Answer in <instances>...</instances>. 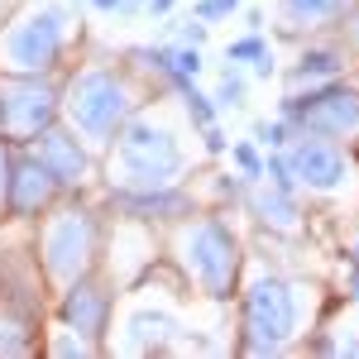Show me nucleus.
<instances>
[{"instance_id":"obj_1","label":"nucleus","mask_w":359,"mask_h":359,"mask_svg":"<svg viewBox=\"0 0 359 359\" xmlns=\"http://www.w3.org/2000/svg\"><path fill=\"white\" fill-rule=\"evenodd\" d=\"M62 43H67V5L39 0L20 20H10V29L0 34V72L39 77L62 57Z\"/></svg>"},{"instance_id":"obj_2","label":"nucleus","mask_w":359,"mask_h":359,"mask_svg":"<svg viewBox=\"0 0 359 359\" xmlns=\"http://www.w3.org/2000/svg\"><path fill=\"white\" fill-rule=\"evenodd\" d=\"M177 168H182V154H177L168 130L125 125L115 135V158H111L115 192H163V187H172Z\"/></svg>"},{"instance_id":"obj_3","label":"nucleus","mask_w":359,"mask_h":359,"mask_svg":"<svg viewBox=\"0 0 359 359\" xmlns=\"http://www.w3.org/2000/svg\"><path fill=\"white\" fill-rule=\"evenodd\" d=\"M130 111H135V96L125 77H115V67H86L67 91V120L91 144H115V135L130 125Z\"/></svg>"},{"instance_id":"obj_4","label":"nucleus","mask_w":359,"mask_h":359,"mask_svg":"<svg viewBox=\"0 0 359 359\" xmlns=\"http://www.w3.org/2000/svg\"><path fill=\"white\" fill-rule=\"evenodd\" d=\"M96 259V221L82 206H62L43 221V269L53 283L72 287L77 278H86Z\"/></svg>"},{"instance_id":"obj_5","label":"nucleus","mask_w":359,"mask_h":359,"mask_svg":"<svg viewBox=\"0 0 359 359\" xmlns=\"http://www.w3.org/2000/svg\"><path fill=\"white\" fill-rule=\"evenodd\" d=\"M297 331V297L283 278H259L245 297V350L278 355Z\"/></svg>"},{"instance_id":"obj_6","label":"nucleus","mask_w":359,"mask_h":359,"mask_svg":"<svg viewBox=\"0 0 359 359\" xmlns=\"http://www.w3.org/2000/svg\"><path fill=\"white\" fill-rule=\"evenodd\" d=\"M182 259H187L192 278L211 297H230L235 273H240V245H235V235H230L221 221L201 216V221L187 225V235H182Z\"/></svg>"},{"instance_id":"obj_7","label":"nucleus","mask_w":359,"mask_h":359,"mask_svg":"<svg viewBox=\"0 0 359 359\" xmlns=\"http://www.w3.org/2000/svg\"><path fill=\"white\" fill-rule=\"evenodd\" d=\"M53 120H57V91H53V82L5 72V82H0V135L15 139V144H29V139L43 135Z\"/></svg>"},{"instance_id":"obj_8","label":"nucleus","mask_w":359,"mask_h":359,"mask_svg":"<svg viewBox=\"0 0 359 359\" xmlns=\"http://www.w3.org/2000/svg\"><path fill=\"white\" fill-rule=\"evenodd\" d=\"M287 120H297L306 135H326V139H340V135H355L359 130V91H345V86H326V91H311L306 101H287L283 106Z\"/></svg>"},{"instance_id":"obj_9","label":"nucleus","mask_w":359,"mask_h":359,"mask_svg":"<svg viewBox=\"0 0 359 359\" xmlns=\"http://www.w3.org/2000/svg\"><path fill=\"white\" fill-rule=\"evenodd\" d=\"M283 168H287V177H297L311 192H331V187L345 182V154L326 135H302L283 154Z\"/></svg>"},{"instance_id":"obj_10","label":"nucleus","mask_w":359,"mask_h":359,"mask_svg":"<svg viewBox=\"0 0 359 359\" xmlns=\"http://www.w3.org/2000/svg\"><path fill=\"white\" fill-rule=\"evenodd\" d=\"M57 196V177L43 168V158H15L10 177H5V206L15 216H39L48 211Z\"/></svg>"},{"instance_id":"obj_11","label":"nucleus","mask_w":359,"mask_h":359,"mask_svg":"<svg viewBox=\"0 0 359 359\" xmlns=\"http://www.w3.org/2000/svg\"><path fill=\"white\" fill-rule=\"evenodd\" d=\"M39 158H43V168L57 177V187H82L86 182V154L82 144L67 135V130H57V125H48L43 135H39Z\"/></svg>"},{"instance_id":"obj_12","label":"nucleus","mask_w":359,"mask_h":359,"mask_svg":"<svg viewBox=\"0 0 359 359\" xmlns=\"http://www.w3.org/2000/svg\"><path fill=\"white\" fill-rule=\"evenodd\" d=\"M106 311H111V297H106V287H101V283H86V278H77V283L67 287L62 321L82 335V340H96V335L106 331Z\"/></svg>"},{"instance_id":"obj_13","label":"nucleus","mask_w":359,"mask_h":359,"mask_svg":"<svg viewBox=\"0 0 359 359\" xmlns=\"http://www.w3.org/2000/svg\"><path fill=\"white\" fill-rule=\"evenodd\" d=\"M254 211L264 216L269 225H278V230H292L297 225V201H292V182H259L254 187Z\"/></svg>"},{"instance_id":"obj_14","label":"nucleus","mask_w":359,"mask_h":359,"mask_svg":"<svg viewBox=\"0 0 359 359\" xmlns=\"http://www.w3.org/2000/svg\"><path fill=\"white\" fill-rule=\"evenodd\" d=\"M350 15V0H283V25L287 29H311Z\"/></svg>"},{"instance_id":"obj_15","label":"nucleus","mask_w":359,"mask_h":359,"mask_svg":"<svg viewBox=\"0 0 359 359\" xmlns=\"http://www.w3.org/2000/svg\"><path fill=\"white\" fill-rule=\"evenodd\" d=\"M345 62H340V53H331V48H311V53H302V67H297V82H311V77H335Z\"/></svg>"},{"instance_id":"obj_16","label":"nucleus","mask_w":359,"mask_h":359,"mask_svg":"<svg viewBox=\"0 0 359 359\" xmlns=\"http://www.w3.org/2000/svg\"><path fill=\"white\" fill-rule=\"evenodd\" d=\"M259 53H269V43H264L259 34H249V39H240V43H230V48H225L230 62H245V57H259Z\"/></svg>"},{"instance_id":"obj_17","label":"nucleus","mask_w":359,"mask_h":359,"mask_svg":"<svg viewBox=\"0 0 359 359\" xmlns=\"http://www.w3.org/2000/svg\"><path fill=\"white\" fill-rule=\"evenodd\" d=\"M245 101V77L240 72H225L221 77V106H240Z\"/></svg>"},{"instance_id":"obj_18","label":"nucleus","mask_w":359,"mask_h":359,"mask_svg":"<svg viewBox=\"0 0 359 359\" xmlns=\"http://www.w3.org/2000/svg\"><path fill=\"white\" fill-rule=\"evenodd\" d=\"M182 96H187V111H192V120L206 130V125H211V115H216L211 106H206V96H201V91H192V86H182Z\"/></svg>"},{"instance_id":"obj_19","label":"nucleus","mask_w":359,"mask_h":359,"mask_svg":"<svg viewBox=\"0 0 359 359\" xmlns=\"http://www.w3.org/2000/svg\"><path fill=\"white\" fill-rule=\"evenodd\" d=\"M235 5L240 0H196V20H225L235 15Z\"/></svg>"},{"instance_id":"obj_20","label":"nucleus","mask_w":359,"mask_h":359,"mask_svg":"<svg viewBox=\"0 0 359 359\" xmlns=\"http://www.w3.org/2000/svg\"><path fill=\"white\" fill-rule=\"evenodd\" d=\"M235 163L245 168V177H264V163H259V154L249 144H235Z\"/></svg>"},{"instance_id":"obj_21","label":"nucleus","mask_w":359,"mask_h":359,"mask_svg":"<svg viewBox=\"0 0 359 359\" xmlns=\"http://www.w3.org/2000/svg\"><path fill=\"white\" fill-rule=\"evenodd\" d=\"M182 39H187V43H192V48H196V43L206 39V25H187V34H182Z\"/></svg>"},{"instance_id":"obj_22","label":"nucleus","mask_w":359,"mask_h":359,"mask_svg":"<svg viewBox=\"0 0 359 359\" xmlns=\"http://www.w3.org/2000/svg\"><path fill=\"white\" fill-rule=\"evenodd\" d=\"M5 177H10V163H5V154H0V206H5Z\"/></svg>"},{"instance_id":"obj_23","label":"nucleus","mask_w":359,"mask_h":359,"mask_svg":"<svg viewBox=\"0 0 359 359\" xmlns=\"http://www.w3.org/2000/svg\"><path fill=\"white\" fill-rule=\"evenodd\" d=\"M149 10H154V15H168V10H172V0H149Z\"/></svg>"},{"instance_id":"obj_24","label":"nucleus","mask_w":359,"mask_h":359,"mask_svg":"<svg viewBox=\"0 0 359 359\" xmlns=\"http://www.w3.org/2000/svg\"><path fill=\"white\" fill-rule=\"evenodd\" d=\"M350 297H359V264H355V273H350Z\"/></svg>"},{"instance_id":"obj_25","label":"nucleus","mask_w":359,"mask_h":359,"mask_svg":"<svg viewBox=\"0 0 359 359\" xmlns=\"http://www.w3.org/2000/svg\"><path fill=\"white\" fill-rule=\"evenodd\" d=\"M96 10H115V5H125V0H91Z\"/></svg>"},{"instance_id":"obj_26","label":"nucleus","mask_w":359,"mask_h":359,"mask_svg":"<svg viewBox=\"0 0 359 359\" xmlns=\"http://www.w3.org/2000/svg\"><path fill=\"white\" fill-rule=\"evenodd\" d=\"M350 254H355V264H359V230H355V240H350Z\"/></svg>"},{"instance_id":"obj_27","label":"nucleus","mask_w":359,"mask_h":359,"mask_svg":"<svg viewBox=\"0 0 359 359\" xmlns=\"http://www.w3.org/2000/svg\"><path fill=\"white\" fill-rule=\"evenodd\" d=\"M350 29H355V39H359V15H355V25H350Z\"/></svg>"}]
</instances>
